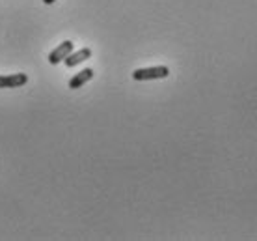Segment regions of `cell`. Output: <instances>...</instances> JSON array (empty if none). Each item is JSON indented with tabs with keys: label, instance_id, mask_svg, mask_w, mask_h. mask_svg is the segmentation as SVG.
Masks as SVG:
<instances>
[{
	"label": "cell",
	"instance_id": "3",
	"mask_svg": "<svg viewBox=\"0 0 257 241\" xmlns=\"http://www.w3.org/2000/svg\"><path fill=\"white\" fill-rule=\"evenodd\" d=\"M28 83L26 73H12V75H0V88H19Z\"/></svg>",
	"mask_w": 257,
	"mask_h": 241
},
{
	"label": "cell",
	"instance_id": "1",
	"mask_svg": "<svg viewBox=\"0 0 257 241\" xmlns=\"http://www.w3.org/2000/svg\"><path fill=\"white\" fill-rule=\"evenodd\" d=\"M170 75V69L166 65H155V67H144V69H136L133 73L135 81H153V78H166Z\"/></svg>",
	"mask_w": 257,
	"mask_h": 241
},
{
	"label": "cell",
	"instance_id": "2",
	"mask_svg": "<svg viewBox=\"0 0 257 241\" xmlns=\"http://www.w3.org/2000/svg\"><path fill=\"white\" fill-rule=\"evenodd\" d=\"M71 52H73V41H64V43H60L54 51L49 54V62H51L52 65H56V64H60V62H64L67 56H69Z\"/></svg>",
	"mask_w": 257,
	"mask_h": 241
},
{
	"label": "cell",
	"instance_id": "4",
	"mask_svg": "<svg viewBox=\"0 0 257 241\" xmlns=\"http://www.w3.org/2000/svg\"><path fill=\"white\" fill-rule=\"evenodd\" d=\"M88 58H91V49L84 47V49H80V51H77V52H71L69 56L64 60V64L67 65V67H75V65L86 62Z\"/></svg>",
	"mask_w": 257,
	"mask_h": 241
},
{
	"label": "cell",
	"instance_id": "5",
	"mask_svg": "<svg viewBox=\"0 0 257 241\" xmlns=\"http://www.w3.org/2000/svg\"><path fill=\"white\" fill-rule=\"evenodd\" d=\"M93 75H95V73H93V69H91V67H86V69H82V71H78L77 75L69 81V88H71V90H77V88H80V86L86 85L88 81H91V78H93Z\"/></svg>",
	"mask_w": 257,
	"mask_h": 241
},
{
	"label": "cell",
	"instance_id": "6",
	"mask_svg": "<svg viewBox=\"0 0 257 241\" xmlns=\"http://www.w3.org/2000/svg\"><path fill=\"white\" fill-rule=\"evenodd\" d=\"M56 0H43V4H47V6H51V4H54Z\"/></svg>",
	"mask_w": 257,
	"mask_h": 241
}]
</instances>
